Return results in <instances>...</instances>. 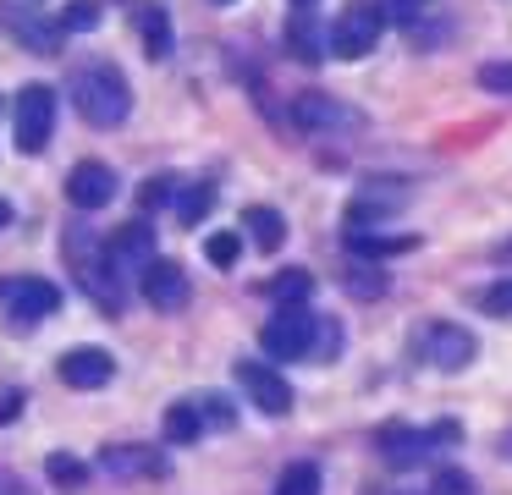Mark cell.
I'll use <instances>...</instances> for the list:
<instances>
[{
  "instance_id": "6da1fadb",
  "label": "cell",
  "mask_w": 512,
  "mask_h": 495,
  "mask_svg": "<svg viewBox=\"0 0 512 495\" xmlns=\"http://www.w3.org/2000/svg\"><path fill=\"white\" fill-rule=\"evenodd\" d=\"M67 99L89 127H122L133 116V88H127L122 66L111 61H83L67 72Z\"/></svg>"
},
{
  "instance_id": "7a4b0ae2",
  "label": "cell",
  "mask_w": 512,
  "mask_h": 495,
  "mask_svg": "<svg viewBox=\"0 0 512 495\" xmlns=\"http://www.w3.org/2000/svg\"><path fill=\"white\" fill-rule=\"evenodd\" d=\"M61 253H67V264H72V275H78L83 292H89L105 314H122L127 286H122V275H116V264L105 259V242L94 237L89 226H72L67 237H61Z\"/></svg>"
},
{
  "instance_id": "3957f363",
  "label": "cell",
  "mask_w": 512,
  "mask_h": 495,
  "mask_svg": "<svg viewBox=\"0 0 512 495\" xmlns=\"http://www.w3.org/2000/svg\"><path fill=\"white\" fill-rule=\"evenodd\" d=\"M463 440V424L457 418H441V424L430 429H413V424H380L375 429V446L386 462H397V468H413V462L435 457L441 446H457Z\"/></svg>"
},
{
  "instance_id": "277c9868",
  "label": "cell",
  "mask_w": 512,
  "mask_h": 495,
  "mask_svg": "<svg viewBox=\"0 0 512 495\" xmlns=\"http://www.w3.org/2000/svg\"><path fill=\"white\" fill-rule=\"evenodd\" d=\"M56 110H61V99L50 83H23V94H17V105H12L17 154H45L50 149V138H56Z\"/></svg>"
},
{
  "instance_id": "5b68a950",
  "label": "cell",
  "mask_w": 512,
  "mask_h": 495,
  "mask_svg": "<svg viewBox=\"0 0 512 495\" xmlns=\"http://www.w3.org/2000/svg\"><path fill=\"white\" fill-rule=\"evenodd\" d=\"M386 6L380 0H347L342 17L331 22V55H342V61H358V55H369L380 39H386Z\"/></svg>"
},
{
  "instance_id": "8992f818",
  "label": "cell",
  "mask_w": 512,
  "mask_h": 495,
  "mask_svg": "<svg viewBox=\"0 0 512 495\" xmlns=\"http://www.w3.org/2000/svg\"><path fill=\"white\" fill-rule=\"evenodd\" d=\"M314 325H320V319H314L309 308H276V319L259 330V347H265L270 358L298 363V358L314 352Z\"/></svg>"
},
{
  "instance_id": "52a82bcc",
  "label": "cell",
  "mask_w": 512,
  "mask_h": 495,
  "mask_svg": "<svg viewBox=\"0 0 512 495\" xmlns=\"http://www.w3.org/2000/svg\"><path fill=\"white\" fill-rule=\"evenodd\" d=\"M0 303H6V319H12V325H39V319H50L61 308V286L39 281V275H23V281L0 286Z\"/></svg>"
},
{
  "instance_id": "ba28073f",
  "label": "cell",
  "mask_w": 512,
  "mask_h": 495,
  "mask_svg": "<svg viewBox=\"0 0 512 495\" xmlns=\"http://www.w3.org/2000/svg\"><path fill=\"white\" fill-rule=\"evenodd\" d=\"M474 352H479V341H474V330H463V325H430L419 336V358L430 363V369H441V374H457V369H468L474 363Z\"/></svg>"
},
{
  "instance_id": "9c48e42d",
  "label": "cell",
  "mask_w": 512,
  "mask_h": 495,
  "mask_svg": "<svg viewBox=\"0 0 512 495\" xmlns=\"http://www.w3.org/2000/svg\"><path fill=\"white\" fill-rule=\"evenodd\" d=\"M292 121H298L303 132H353V127H364V116H358L353 105H342L336 94H320V88H309V94L292 99Z\"/></svg>"
},
{
  "instance_id": "30bf717a",
  "label": "cell",
  "mask_w": 512,
  "mask_h": 495,
  "mask_svg": "<svg viewBox=\"0 0 512 495\" xmlns=\"http://www.w3.org/2000/svg\"><path fill=\"white\" fill-rule=\"evenodd\" d=\"M237 385H243V396L259 407V413H270V418H281V413H292V385L281 380L270 363H254V358H237Z\"/></svg>"
},
{
  "instance_id": "8fae6325",
  "label": "cell",
  "mask_w": 512,
  "mask_h": 495,
  "mask_svg": "<svg viewBox=\"0 0 512 495\" xmlns=\"http://www.w3.org/2000/svg\"><path fill=\"white\" fill-rule=\"evenodd\" d=\"M105 259L116 264V275H144L149 264L160 259L155 253V226L149 220H133V226H122V231H111V242H105Z\"/></svg>"
},
{
  "instance_id": "7c38bea8",
  "label": "cell",
  "mask_w": 512,
  "mask_h": 495,
  "mask_svg": "<svg viewBox=\"0 0 512 495\" xmlns=\"http://www.w3.org/2000/svg\"><path fill=\"white\" fill-rule=\"evenodd\" d=\"M116 193H122V182H116V171L105 160H78L67 171V198L78 209H105Z\"/></svg>"
},
{
  "instance_id": "4fadbf2b",
  "label": "cell",
  "mask_w": 512,
  "mask_h": 495,
  "mask_svg": "<svg viewBox=\"0 0 512 495\" xmlns=\"http://www.w3.org/2000/svg\"><path fill=\"white\" fill-rule=\"evenodd\" d=\"M144 303L160 308V314H177V308H188V270H182L177 259H155L144 270Z\"/></svg>"
},
{
  "instance_id": "5bb4252c",
  "label": "cell",
  "mask_w": 512,
  "mask_h": 495,
  "mask_svg": "<svg viewBox=\"0 0 512 495\" xmlns=\"http://www.w3.org/2000/svg\"><path fill=\"white\" fill-rule=\"evenodd\" d=\"M56 374L72 385V391H100V385H111L116 358H111L105 347H72L67 358L56 363Z\"/></svg>"
},
{
  "instance_id": "9a60e30c",
  "label": "cell",
  "mask_w": 512,
  "mask_h": 495,
  "mask_svg": "<svg viewBox=\"0 0 512 495\" xmlns=\"http://www.w3.org/2000/svg\"><path fill=\"white\" fill-rule=\"evenodd\" d=\"M100 468L116 473V479H166L171 462H166V451H155V446H105Z\"/></svg>"
},
{
  "instance_id": "2e32d148",
  "label": "cell",
  "mask_w": 512,
  "mask_h": 495,
  "mask_svg": "<svg viewBox=\"0 0 512 495\" xmlns=\"http://www.w3.org/2000/svg\"><path fill=\"white\" fill-rule=\"evenodd\" d=\"M0 22H6V28H12L34 55H56V50H61V28H56V22H45L34 6H23V11L6 6V11H0Z\"/></svg>"
},
{
  "instance_id": "e0dca14e",
  "label": "cell",
  "mask_w": 512,
  "mask_h": 495,
  "mask_svg": "<svg viewBox=\"0 0 512 495\" xmlns=\"http://www.w3.org/2000/svg\"><path fill=\"white\" fill-rule=\"evenodd\" d=\"M287 50L298 55L303 66L325 61V55H331V28H320V22H314V11H292V22H287Z\"/></svg>"
},
{
  "instance_id": "ac0fdd59",
  "label": "cell",
  "mask_w": 512,
  "mask_h": 495,
  "mask_svg": "<svg viewBox=\"0 0 512 495\" xmlns=\"http://www.w3.org/2000/svg\"><path fill=\"white\" fill-rule=\"evenodd\" d=\"M138 33H144V55L149 61H171V50H177V33H171V17L166 6H138Z\"/></svg>"
},
{
  "instance_id": "d6986e66",
  "label": "cell",
  "mask_w": 512,
  "mask_h": 495,
  "mask_svg": "<svg viewBox=\"0 0 512 495\" xmlns=\"http://www.w3.org/2000/svg\"><path fill=\"white\" fill-rule=\"evenodd\" d=\"M243 231H248V242H254L259 253H276L281 242H287V220H281V209H270V204L243 209Z\"/></svg>"
},
{
  "instance_id": "ffe728a7",
  "label": "cell",
  "mask_w": 512,
  "mask_h": 495,
  "mask_svg": "<svg viewBox=\"0 0 512 495\" xmlns=\"http://www.w3.org/2000/svg\"><path fill=\"white\" fill-rule=\"evenodd\" d=\"M347 248H353L358 259H391V253H408L413 237H386V231H358V226H347Z\"/></svg>"
},
{
  "instance_id": "44dd1931",
  "label": "cell",
  "mask_w": 512,
  "mask_h": 495,
  "mask_svg": "<svg viewBox=\"0 0 512 495\" xmlns=\"http://www.w3.org/2000/svg\"><path fill=\"white\" fill-rule=\"evenodd\" d=\"M45 473H50V484H56V490H83V484H89V462L72 457V451H50Z\"/></svg>"
},
{
  "instance_id": "7402d4cb",
  "label": "cell",
  "mask_w": 512,
  "mask_h": 495,
  "mask_svg": "<svg viewBox=\"0 0 512 495\" xmlns=\"http://www.w3.org/2000/svg\"><path fill=\"white\" fill-rule=\"evenodd\" d=\"M199 435H204L199 407H193V402H171L166 407V440H171V446H188V440H199Z\"/></svg>"
},
{
  "instance_id": "603a6c76",
  "label": "cell",
  "mask_w": 512,
  "mask_h": 495,
  "mask_svg": "<svg viewBox=\"0 0 512 495\" xmlns=\"http://www.w3.org/2000/svg\"><path fill=\"white\" fill-rule=\"evenodd\" d=\"M210 209H215V182H188L177 193V220H182V226H199Z\"/></svg>"
},
{
  "instance_id": "cb8c5ba5",
  "label": "cell",
  "mask_w": 512,
  "mask_h": 495,
  "mask_svg": "<svg viewBox=\"0 0 512 495\" xmlns=\"http://www.w3.org/2000/svg\"><path fill=\"white\" fill-rule=\"evenodd\" d=\"M265 292L276 297L281 308H303V303H309V292H314V275L309 270H287V275H276Z\"/></svg>"
},
{
  "instance_id": "d4e9b609",
  "label": "cell",
  "mask_w": 512,
  "mask_h": 495,
  "mask_svg": "<svg viewBox=\"0 0 512 495\" xmlns=\"http://www.w3.org/2000/svg\"><path fill=\"white\" fill-rule=\"evenodd\" d=\"M276 495H320V468L314 462H287V473L276 479Z\"/></svg>"
},
{
  "instance_id": "484cf974",
  "label": "cell",
  "mask_w": 512,
  "mask_h": 495,
  "mask_svg": "<svg viewBox=\"0 0 512 495\" xmlns=\"http://www.w3.org/2000/svg\"><path fill=\"white\" fill-rule=\"evenodd\" d=\"M56 28H61V33H89V28H100V0H67V11L56 17Z\"/></svg>"
},
{
  "instance_id": "4316f807",
  "label": "cell",
  "mask_w": 512,
  "mask_h": 495,
  "mask_svg": "<svg viewBox=\"0 0 512 495\" xmlns=\"http://www.w3.org/2000/svg\"><path fill=\"white\" fill-rule=\"evenodd\" d=\"M204 259H210L215 270H232V264L243 259V237H237V231H215V237L204 242Z\"/></svg>"
},
{
  "instance_id": "83f0119b",
  "label": "cell",
  "mask_w": 512,
  "mask_h": 495,
  "mask_svg": "<svg viewBox=\"0 0 512 495\" xmlns=\"http://www.w3.org/2000/svg\"><path fill=\"white\" fill-rule=\"evenodd\" d=\"M479 88H485V94H507L512 99V61H485V66H479Z\"/></svg>"
},
{
  "instance_id": "f1b7e54d",
  "label": "cell",
  "mask_w": 512,
  "mask_h": 495,
  "mask_svg": "<svg viewBox=\"0 0 512 495\" xmlns=\"http://www.w3.org/2000/svg\"><path fill=\"white\" fill-rule=\"evenodd\" d=\"M386 6V22H402V28H419V17L430 11V0H380Z\"/></svg>"
},
{
  "instance_id": "f546056e",
  "label": "cell",
  "mask_w": 512,
  "mask_h": 495,
  "mask_svg": "<svg viewBox=\"0 0 512 495\" xmlns=\"http://www.w3.org/2000/svg\"><path fill=\"white\" fill-rule=\"evenodd\" d=\"M336 352H342V325H336V319H320V325H314V352L309 358H336Z\"/></svg>"
},
{
  "instance_id": "4dcf8cb0",
  "label": "cell",
  "mask_w": 512,
  "mask_h": 495,
  "mask_svg": "<svg viewBox=\"0 0 512 495\" xmlns=\"http://www.w3.org/2000/svg\"><path fill=\"white\" fill-rule=\"evenodd\" d=\"M479 308H485V314H496V319H507L512 314V281L485 286V292H479Z\"/></svg>"
},
{
  "instance_id": "1f68e13d",
  "label": "cell",
  "mask_w": 512,
  "mask_h": 495,
  "mask_svg": "<svg viewBox=\"0 0 512 495\" xmlns=\"http://www.w3.org/2000/svg\"><path fill=\"white\" fill-rule=\"evenodd\" d=\"M193 407H199V418H204V429H226V424H232V407H226V396H199V402H193Z\"/></svg>"
},
{
  "instance_id": "d6a6232c",
  "label": "cell",
  "mask_w": 512,
  "mask_h": 495,
  "mask_svg": "<svg viewBox=\"0 0 512 495\" xmlns=\"http://www.w3.org/2000/svg\"><path fill=\"white\" fill-rule=\"evenodd\" d=\"M138 204H144V209H160V204H171V176H149V182L138 187Z\"/></svg>"
},
{
  "instance_id": "836d02e7",
  "label": "cell",
  "mask_w": 512,
  "mask_h": 495,
  "mask_svg": "<svg viewBox=\"0 0 512 495\" xmlns=\"http://www.w3.org/2000/svg\"><path fill=\"white\" fill-rule=\"evenodd\" d=\"M347 286H353L358 297H380V292H386V275H380V270L369 275V264H358V270L347 275Z\"/></svg>"
},
{
  "instance_id": "e575fe53",
  "label": "cell",
  "mask_w": 512,
  "mask_h": 495,
  "mask_svg": "<svg viewBox=\"0 0 512 495\" xmlns=\"http://www.w3.org/2000/svg\"><path fill=\"white\" fill-rule=\"evenodd\" d=\"M0 495H34V490H28V479H17L12 468H0Z\"/></svg>"
},
{
  "instance_id": "d590c367",
  "label": "cell",
  "mask_w": 512,
  "mask_h": 495,
  "mask_svg": "<svg viewBox=\"0 0 512 495\" xmlns=\"http://www.w3.org/2000/svg\"><path fill=\"white\" fill-rule=\"evenodd\" d=\"M17 413H23V391H6V396H0V424L17 418Z\"/></svg>"
},
{
  "instance_id": "8d00e7d4",
  "label": "cell",
  "mask_w": 512,
  "mask_h": 495,
  "mask_svg": "<svg viewBox=\"0 0 512 495\" xmlns=\"http://www.w3.org/2000/svg\"><path fill=\"white\" fill-rule=\"evenodd\" d=\"M496 259H501V264H512V237H507V242H496Z\"/></svg>"
},
{
  "instance_id": "74e56055",
  "label": "cell",
  "mask_w": 512,
  "mask_h": 495,
  "mask_svg": "<svg viewBox=\"0 0 512 495\" xmlns=\"http://www.w3.org/2000/svg\"><path fill=\"white\" fill-rule=\"evenodd\" d=\"M0 226H12V204L6 198H0Z\"/></svg>"
},
{
  "instance_id": "f35d334b",
  "label": "cell",
  "mask_w": 512,
  "mask_h": 495,
  "mask_svg": "<svg viewBox=\"0 0 512 495\" xmlns=\"http://www.w3.org/2000/svg\"><path fill=\"white\" fill-rule=\"evenodd\" d=\"M309 6H314V0H298V11H309Z\"/></svg>"
},
{
  "instance_id": "ab89813d",
  "label": "cell",
  "mask_w": 512,
  "mask_h": 495,
  "mask_svg": "<svg viewBox=\"0 0 512 495\" xmlns=\"http://www.w3.org/2000/svg\"><path fill=\"white\" fill-rule=\"evenodd\" d=\"M215 6H232V0H215Z\"/></svg>"
}]
</instances>
